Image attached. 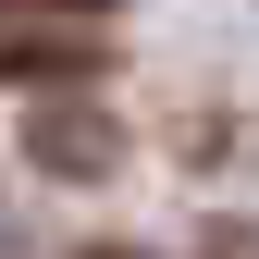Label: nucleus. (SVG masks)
I'll return each mask as SVG.
<instances>
[{
    "label": "nucleus",
    "instance_id": "obj_1",
    "mask_svg": "<svg viewBox=\"0 0 259 259\" xmlns=\"http://www.w3.org/2000/svg\"><path fill=\"white\" fill-rule=\"evenodd\" d=\"M25 148H37V173H62V185H99L123 136H111L99 111H37V136H25Z\"/></svg>",
    "mask_w": 259,
    "mask_h": 259
},
{
    "label": "nucleus",
    "instance_id": "obj_2",
    "mask_svg": "<svg viewBox=\"0 0 259 259\" xmlns=\"http://www.w3.org/2000/svg\"><path fill=\"white\" fill-rule=\"evenodd\" d=\"M87 50L74 25H0V87H62V74H87Z\"/></svg>",
    "mask_w": 259,
    "mask_h": 259
},
{
    "label": "nucleus",
    "instance_id": "obj_3",
    "mask_svg": "<svg viewBox=\"0 0 259 259\" xmlns=\"http://www.w3.org/2000/svg\"><path fill=\"white\" fill-rule=\"evenodd\" d=\"M0 13H37V25H62V13H99V0H0Z\"/></svg>",
    "mask_w": 259,
    "mask_h": 259
},
{
    "label": "nucleus",
    "instance_id": "obj_4",
    "mask_svg": "<svg viewBox=\"0 0 259 259\" xmlns=\"http://www.w3.org/2000/svg\"><path fill=\"white\" fill-rule=\"evenodd\" d=\"M210 259H259V247H247V235H210Z\"/></svg>",
    "mask_w": 259,
    "mask_h": 259
}]
</instances>
